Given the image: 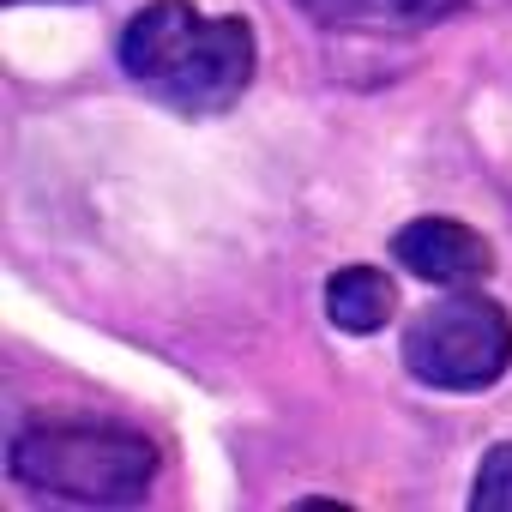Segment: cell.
<instances>
[{
	"instance_id": "1",
	"label": "cell",
	"mask_w": 512,
	"mask_h": 512,
	"mask_svg": "<svg viewBox=\"0 0 512 512\" xmlns=\"http://www.w3.org/2000/svg\"><path fill=\"white\" fill-rule=\"evenodd\" d=\"M121 73L181 115H217L253 85L260 49L247 19H211L193 0H151L115 43Z\"/></svg>"
},
{
	"instance_id": "2",
	"label": "cell",
	"mask_w": 512,
	"mask_h": 512,
	"mask_svg": "<svg viewBox=\"0 0 512 512\" xmlns=\"http://www.w3.org/2000/svg\"><path fill=\"white\" fill-rule=\"evenodd\" d=\"M7 476L43 500L133 506L157 482V446L121 422H31L7 446Z\"/></svg>"
},
{
	"instance_id": "3",
	"label": "cell",
	"mask_w": 512,
	"mask_h": 512,
	"mask_svg": "<svg viewBox=\"0 0 512 512\" xmlns=\"http://www.w3.org/2000/svg\"><path fill=\"white\" fill-rule=\"evenodd\" d=\"M398 350L434 392H488L512 368V314L482 290H452L404 326Z\"/></svg>"
},
{
	"instance_id": "4",
	"label": "cell",
	"mask_w": 512,
	"mask_h": 512,
	"mask_svg": "<svg viewBox=\"0 0 512 512\" xmlns=\"http://www.w3.org/2000/svg\"><path fill=\"white\" fill-rule=\"evenodd\" d=\"M392 253H398V266L410 278L440 284V290H476L494 272L488 241L470 223H458V217H416V223H404Z\"/></svg>"
},
{
	"instance_id": "5",
	"label": "cell",
	"mask_w": 512,
	"mask_h": 512,
	"mask_svg": "<svg viewBox=\"0 0 512 512\" xmlns=\"http://www.w3.org/2000/svg\"><path fill=\"white\" fill-rule=\"evenodd\" d=\"M326 31H362V37H416L464 13V0H296Z\"/></svg>"
},
{
	"instance_id": "6",
	"label": "cell",
	"mask_w": 512,
	"mask_h": 512,
	"mask_svg": "<svg viewBox=\"0 0 512 512\" xmlns=\"http://www.w3.org/2000/svg\"><path fill=\"white\" fill-rule=\"evenodd\" d=\"M392 308H398V290H392V278L380 266H344L326 284V320L338 332H350V338L380 332L392 320Z\"/></svg>"
},
{
	"instance_id": "7",
	"label": "cell",
	"mask_w": 512,
	"mask_h": 512,
	"mask_svg": "<svg viewBox=\"0 0 512 512\" xmlns=\"http://www.w3.org/2000/svg\"><path fill=\"white\" fill-rule=\"evenodd\" d=\"M470 506L476 512H512V440L482 452L476 482H470Z\"/></svg>"
},
{
	"instance_id": "8",
	"label": "cell",
	"mask_w": 512,
	"mask_h": 512,
	"mask_svg": "<svg viewBox=\"0 0 512 512\" xmlns=\"http://www.w3.org/2000/svg\"><path fill=\"white\" fill-rule=\"evenodd\" d=\"M13 7H19V0H13Z\"/></svg>"
}]
</instances>
